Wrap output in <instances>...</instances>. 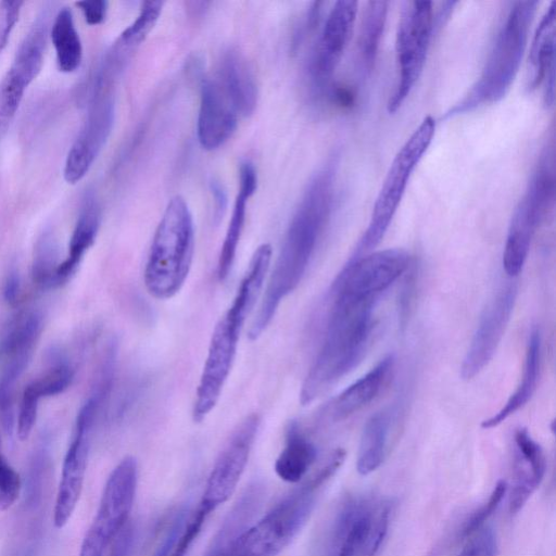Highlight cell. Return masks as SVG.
I'll use <instances>...</instances> for the list:
<instances>
[{
    "label": "cell",
    "mask_w": 556,
    "mask_h": 556,
    "mask_svg": "<svg viewBox=\"0 0 556 556\" xmlns=\"http://www.w3.org/2000/svg\"><path fill=\"white\" fill-rule=\"evenodd\" d=\"M22 1H0V52L7 46L10 34L18 20Z\"/></svg>",
    "instance_id": "39"
},
{
    "label": "cell",
    "mask_w": 556,
    "mask_h": 556,
    "mask_svg": "<svg viewBox=\"0 0 556 556\" xmlns=\"http://www.w3.org/2000/svg\"><path fill=\"white\" fill-rule=\"evenodd\" d=\"M554 146L547 144L517 203L507 230L503 251V268L516 277L522 270L533 236L554 206L555 169Z\"/></svg>",
    "instance_id": "7"
},
{
    "label": "cell",
    "mask_w": 556,
    "mask_h": 556,
    "mask_svg": "<svg viewBox=\"0 0 556 556\" xmlns=\"http://www.w3.org/2000/svg\"><path fill=\"white\" fill-rule=\"evenodd\" d=\"M29 83L12 66L0 80V140L7 134Z\"/></svg>",
    "instance_id": "33"
},
{
    "label": "cell",
    "mask_w": 556,
    "mask_h": 556,
    "mask_svg": "<svg viewBox=\"0 0 556 556\" xmlns=\"http://www.w3.org/2000/svg\"><path fill=\"white\" fill-rule=\"evenodd\" d=\"M249 199L247 194L238 191L217 262V277L220 281H224L231 271L244 226Z\"/></svg>",
    "instance_id": "32"
},
{
    "label": "cell",
    "mask_w": 556,
    "mask_h": 556,
    "mask_svg": "<svg viewBox=\"0 0 556 556\" xmlns=\"http://www.w3.org/2000/svg\"><path fill=\"white\" fill-rule=\"evenodd\" d=\"M238 113L217 80L204 78L201 84L197 134L205 150H215L233 135Z\"/></svg>",
    "instance_id": "17"
},
{
    "label": "cell",
    "mask_w": 556,
    "mask_h": 556,
    "mask_svg": "<svg viewBox=\"0 0 556 556\" xmlns=\"http://www.w3.org/2000/svg\"><path fill=\"white\" fill-rule=\"evenodd\" d=\"M376 302L330 296L321 343L301 388L302 405L317 400L363 359L375 328Z\"/></svg>",
    "instance_id": "2"
},
{
    "label": "cell",
    "mask_w": 556,
    "mask_h": 556,
    "mask_svg": "<svg viewBox=\"0 0 556 556\" xmlns=\"http://www.w3.org/2000/svg\"><path fill=\"white\" fill-rule=\"evenodd\" d=\"M334 181V163L325 166L309 181L286 231L261 305L251 323L250 339L256 340L263 333L280 303L305 275L330 216Z\"/></svg>",
    "instance_id": "1"
},
{
    "label": "cell",
    "mask_w": 556,
    "mask_h": 556,
    "mask_svg": "<svg viewBox=\"0 0 556 556\" xmlns=\"http://www.w3.org/2000/svg\"><path fill=\"white\" fill-rule=\"evenodd\" d=\"M91 430L75 426L73 440L66 451L56 493L53 521L62 528L71 518L83 490Z\"/></svg>",
    "instance_id": "19"
},
{
    "label": "cell",
    "mask_w": 556,
    "mask_h": 556,
    "mask_svg": "<svg viewBox=\"0 0 556 556\" xmlns=\"http://www.w3.org/2000/svg\"><path fill=\"white\" fill-rule=\"evenodd\" d=\"M434 27L432 2L405 3L396 31L397 81L387 104L390 114L395 113L403 105L419 79Z\"/></svg>",
    "instance_id": "8"
},
{
    "label": "cell",
    "mask_w": 556,
    "mask_h": 556,
    "mask_svg": "<svg viewBox=\"0 0 556 556\" xmlns=\"http://www.w3.org/2000/svg\"><path fill=\"white\" fill-rule=\"evenodd\" d=\"M394 418V408L388 407L375 413L366 421L361 435L356 462V468L361 475L371 473L386 459Z\"/></svg>",
    "instance_id": "24"
},
{
    "label": "cell",
    "mask_w": 556,
    "mask_h": 556,
    "mask_svg": "<svg viewBox=\"0 0 556 556\" xmlns=\"http://www.w3.org/2000/svg\"><path fill=\"white\" fill-rule=\"evenodd\" d=\"M542 338L538 327L529 333L520 381L503 407L481 422L483 429L495 428L522 408L535 392L541 368Z\"/></svg>",
    "instance_id": "23"
},
{
    "label": "cell",
    "mask_w": 556,
    "mask_h": 556,
    "mask_svg": "<svg viewBox=\"0 0 556 556\" xmlns=\"http://www.w3.org/2000/svg\"><path fill=\"white\" fill-rule=\"evenodd\" d=\"M50 37L59 70L64 73L76 71L81 63L83 46L70 9H60L55 14L50 26Z\"/></svg>",
    "instance_id": "30"
},
{
    "label": "cell",
    "mask_w": 556,
    "mask_h": 556,
    "mask_svg": "<svg viewBox=\"0 0 556 556\" xmlns=\"http://www.w3.org/2000/svg\"><path fill=\"white\" fill-rule=\"evenodd\" d=\"M358 2L337 1L326 17L309 62V74L317 88H325L352 39Z\"/></svg>",
    "instance_id": "16"
},
{
    "label": "cell",
    "mask_w": 556,
    "mask_h": 556,
    "mask_svg": "<svg viewBox=\"0 0 556 556\" xmlns=\"http://www.w3.org/2000/svg\"><path fill=\"white\" fill-rule=\"evenodd\" d=\"M21 280L17 269L12 268L9 270L3 288L4 300L9 304H15L20 298Z\"/></svg>",
    "instance_id": "44"
},
{
    "label": "cell",
    "mask_w": 556,
    "mask_h": 556,
    "mask_svg": "<svg viewBox=\"0 0 556 556\" xmlns=\"http://www.w3.org/2000/svg\"><path fill=\"white\" fill-rule=\"evenodd\" d=\"M207 516L200 505L193 510L181 511L153 556H186Z\"/></svg>",
    "instance_id": "31"
},
{
    "label": "cell",
    "mask_w": 556,
    "mask_h": 556,
    "mask_svg": "<svg viewBox=\"0 0 556 556\" xmlns=\"http://www.w3.org/2000/svg\"><path fill=\"white\" fill-rule=\"evenodd\" d=\"M388 7L387 1H368L362 11L357 49L365 72H370L375 66L386 27Z\"/></svg>",
    "instance_id": "29"
},
{
    "label": "cell",
    "mask_w": 556,
    "mask_h": 556,
    "mask_svg": "<svg viewBox=\"0 0 556 556\" xmlns=\"http://www.w3.org/2000/svg\"><path fill=\"white\" fill-rule=\"evenodd\" d=\"M132 541V528L125 525L115 539L110 556H128Z\"/></svg>",
    "instance_id": "43"
},
{
    "label": "cell",
    "mask_w": 556,
    "mask_h": 556,
    "mask_svg": "<svg viewBox=\"0 0 556 556\" xmlns=\"http://www.w3.org/2000/svg\"><path fill=\"white\" fill-rule=\"evenodd\" d=\"M211 191L214 199L213 219L215 224H218L227 208V193L223 185H220V182L216 180H213L211 182Z\"/></svg>",
    "instance_id": "42"
},
{
    "label": "cell",
    "mask_w": 556,
    "mask_h": 556,
    "mask_svg": "<svg viewBox=\"0 0 556 556\" xmlns=\"http://www.w3.org/2000/svg\"><path fill=\"white\" fill-rule=\"evenodd\" d=\"M20 491V475L9 464L0 450V511L8 509L15 503Z\"/></svg>",
    "instance_id": "36"
},
{
    "label": "cell",
    "mask_w": 556,
    "mask_h": 556,
    "mask_svg": "<svg viewBox=\"0 0 556 556\" xmlns=\"http://www.w3.org/2000/svg\"><path fill=\"white\" fill-rule=\"evenodd\" d=\"M317 458V447L296 421L289 424L285 444L276 462L277 476L290 483L300 482Z\"/></svg>",
    "instance_id": "25"
},
{
    "label": "cell",
    "mask_w": 556,
    "mask_h": 556,
    "mask_svg": "<svg viewBox=\"0 0 556 556\" xmlns=\"http://www.w3.org/2000/svg\"><path fill=\"white\" fill-rule=\"evenodd\" d=\"M435 126L434 118L426 116L395 154L376 198L367 228L350 260L370 253L383 239L415 168L433 140Z\"/></svg>",
    "instance_id": "6"
},
{
    "label": "cell",
    "mask_w": 556,
    "mask_h": 556,
    "mask_svg": "<svg viewBox=\"0 0 556 556\" xmlns=\"http://www.w3.org/2000/svg\"><path fill=\"white\" fill-rule=\"evenodd\" d=\"M76 5L79 7L89 25H99L105 18L108 2L104 0L78 1Z\"/></svg>",
    "instance_id": "40"
},
{
    "label": "cell",
    "mask_w": 556,
    "mask_h": 556,
    "mask_svg": "<svg viewBox=\"0 0 556 556\" xmlns=\"http://www.w3.org/2000/svg\"><path fill=\"white\" fill-rule=\"evenodd\" d=\"M260 422L258 415L251 414L231 432L213 465L199 503L206 514L214 511L235 492L248 464Z\"/></svg>",
    "instance_id": "13"
},
{
    "label": "cell",
    "mask_w": 556,
    "mask_h": 556,
    "mask_svg": "<svg viewBox=\"0 0 556 556\" xmlns=\"http://www.w3.org/2000/svg\"><path fill=\"white\" fill-rule=\"evenodd\" d=\"M344 456L343 450H336L318 471L240 534L230 556H277L306 523L319 489L340 468Z\"/></svg>",
    "instance_id": "3"
},
{
    "label": "cell",
    "mask_w": 556,
    "mask_h": 556,
    "mask_svg": "<svg viewBox=\"0 0 556 556\" xmlns=\"http://www.w3.org/2000/svg\"><path fill=\"white\" fill-rule=\"evenodd\" d=\"M394 364L393 354L384 356L367 374L333 399L328 407L327 416L332 421H341L370 404L392 377Z\"/></svg>",
    "instance_id": "21"
},
{
    "label": "cell",
    "mask_w": 556,
    "mask_h": 556,
    "mask_svg": "<svg viewBox=\"0 0 556 556\" xmlns=\"http://www.w3.org/2000/svg\"><path fill=\"white\" fill-rule=\"evenodd\" d=\"M137 480L136 459L132 456L124 457L108 478L97 515L84 538L78 556H103L128 520Z\"/></svg>",
    "instance_id": "10"
},
{
    "label": "cell",
    "mask_w": 556,
    "mask_h": 556,
    "mask_svg": "<svg viewBox=\"0 0 556 556\" xmlns=\"http://www.w3.org/2000/svg\"><path fill=\"white\" fill-rule=\"evenodd\" d=\"M224 93L238 114L251 115L257 103V87L244 56L237 50H228L219 67V80Z\"/></svg>",
    "instance_id": "22"
},
{
    "label": "cell",
    "mask_w": 556,
    "mask_h": 556,
    "mask_svg": "<svg viewBox=\"0 0 556 556\" xmlns=\"http://www.w3.org/2000/svg\"><path fill=\"white\" fill-rule=\"evenodd\" d=\"M457 556H495L497 540L492 528H480Z\"/></svg>",
    "instance_id": "38"
},
{
    "label": "cell",
    "mask_w": 556,
    "mask_h": 556,
    "mask_svg": "<svg viewBox=\"0 0 556 556\" xmlns=\"http://www.w3.org/2000/svg\"><path fill=\"white\" fill-rule=\"evenodd\" d=\"M556 2L552 1L535 29L526 64L529 91L543 85L544 103L553 105L555 96Z\"/></svg>",
    "instance_id": "18"
},
{
    "label": "cell",
    "mask_w": 556,
    "mask_h": 556,
    "mask_svg": "<svg viewBox=\"0 0 556 556\" xmlns=\"http://www.w3.org/2000/svg\"><path fill=\"white\" fill-rule=\"evenodd\" d=\"M507 491V483L505 480H500L492 493L488 502H485L478 510H476L471 517L466 522L464 528V535H469L482 528L484 521L489 519V517L494 513L500 503L502 502L505 493Z\"/></svg>",
    "instance_id": "37"
},
{
    "label": "cell",
    "mask_w": 556,
    "mask_h": 556,
    "mask_svg": "<svg viewBox=\"0 0 556 556\" xmlns=\"http://www.w3.org/2000/svg\"><path fill=\"white\" fill-rule=\"evenodd\" d=\"M59 256L55 240L50 235H45L38 241L31 265V276L35 285L42 289L58 287L56 271Z\"/></svg>",
    "instance_id": "35"
},
{
    "label": "cell",
    "mask_w": 556,
    "mask_h": 556,
    "mask_svg": "<svg viewBox=\"0 0 556 556\" xmlns=\"http://www.w3.org/2000/svg\"><path fill=\"white\" fill-rule=\"evenodd\" d=\"M410 265L402 249L370 252L349 260L330 288V296L352 300H378Z\"/></svg>",
    "instance_id": "11"
},
{
    "label": "cell",
    "mask_w": 556,
    "mask_h": 556,
    "mask_svg": "<svg viewBox=\"0 0 556 556\" xmlns=\"http://www.w3.org/2000/svg\"><path fill=\"white\" fill-rule=\"evenodd\" d=\"M271 261V247L261 244L252 255L227 313L245 324L264 287Z\"/></svg>",
    "instance_id": "27"
},
{
    "label": "cell",
    "mask_w": 556,
    "mask_h": 556,
    "mask_svg": "<svg viewBox=\"0 0 556 556\" xmlns=\"http://www.w3.org/2000/svg\"><path fill=\"white\" fill-rule=\"evenodd\" d=\"M539 4L532 0L513 4L480 76L468 92L445 113V118L496 103L506 96L519 72Z\"/></svg>",
    "instance_id": "4"
},
{
    "label": "cell",
    "mask_w": 556,
    "mask_h": 556,
    "mask_svg": "<svg viewBox=\"0 0 556 556\" xmlns=\"http://www.w3.org/2000/svg\"><path fill=\"white\" fill-rule=\"evenodd\" d=\"M516 446L514 482L509 495L510 514L518 513L541 484L546 471V458L541 445L527 429L515 431Z\"/></svg>",
    "instance_id": "20"
},
{
    "label": "cell",
    "mask_w": 556,
    "mask_h": 556,
    "mask_svg": "<svg viewBox=\"0 0 556 556\" xmlns=\"http://www.w3.org/2000/svg\"><path fill=\"white\" fill-rule=\"evenodd\" d=\"M163 5V1H144L137 18L124 29L115 46L131 54L134 49L140 46L153 29Z\"/></svg>",
    "instance_id": "34"
},
{
    "label": "cell",
    "mask_w": 556,
    "mask_h": 556,
    "mask_svg": "<svg viewBox=\"0 0 556 556\" xmlns=\"http://www.w3.org/2000/svg\"><path fill=\"white\" fill-rule=\"evenodd\" d=\"M244 325L226 313L216 324L195 391L192 417L200 422L214 409L228 379Z\"/></svg>",
    "instance_id": "12"
},
{
    "label": "cell",
    "mask_w": 556,
    "mask_h": 556,
    "mask_svg": "<svg viewBox=\"0 0 556 556\" xmlns=\"http://www.w3.org/2000/svg\"><path fill=\"white\" fill-rule=\"evenodd\" d=\"M391 510L387 498H350L334 520L329 556H376L387 535Z\"/></svg>",
    "instance_id": "9"
},
{
    "label": "cell",
    "mask_w": 556,
    "mask_h": 556,
    "mask_svg": "<svg viewBox=\"0 0 556 556\" xmlns=\"http://www.w3.org/2000/svg\"><path fill=\"white\" fill-rule=\"evenodd\" d=\"M100 225L99 206L92 195L86 198L70 240L66 258L56 271V285L66 282L77 270L84 255L93 244Z\"/></svg>",
    "instance_id": "26"
},
{
    "label": "cell",
    "mask_w": 556,
    "mask_h": 556,
    "mask_svg": "<svg viewBox=\"0 0 556 556\" xmlns=\"http://www.w3.org/2000/svg\"><path fill=\"white\" fill-rule=\"evenodd\" d=\"M257 187V175L255 167L250 162H244L239 170V192L247 194L249 198L253 195Z\"/></svg>",
    "instance_id": "41"
},
{
    "label": "cell",
    "mask_w": 556,
    "mask_h": 556,
    "mask_svg": "<svg viewBox=\"0 0 556 556\" xmlns=\"http://www.w3.org/2000/svg\"><path fill=\"white\" fill-rule=\"evenodd\" d=\"M114 117L110 87H96L87 119L65 160L64 178L68 184L78 182L88 173L112 131Z\"/></svg>",
    "instance_id": "15"
},
{
    "label": "cell",
    "mask_w": 556,
    "mask_h": 556,
    "mask_svg": "<svg viewBox=\"0 0 556 556\" xmlns=\"http://www.w3.org/2000/svg\"><path fill=\"white\" fill-rule=\"evenodd\" d=\"M73 377V368L66 361L61 358L54 362L45 374L25 387L18 415L25 420L36 419L39 401L62 393L70 387Z\"/></svg>",
    "instance_id": "28"
},
{
    "label": "cell",
    "mask_w": 556,
    "mask_h": 556,
    "mask_svg": "<svg viewBox=\"0 0 556 556\" xmlns=\"http://www.w3.org/2000/svg\"><path fill=\"white\" fill-rule=\"evenodd\" d=\"M194 226L186 200L172 198L155 229L143 280L155 299L173 298L184 286L193 260Z\"/></svg>",
    "instance_id": "5"
},
{
    "label": "cell",
    "mask_w": 556,
    "mask_h": 556,
    "mask_svg": "<svg viewBox=\"0 0 556 556\" xmlns=\"http://www.w3.org/2000/svg\"><path fill=\"white\" fill-rule=\"evenodd\" d=\"M517 286L503 287L483 309L460 366L464 380L479 375L493 358L515 307Z\"/></svg>",
    "instance_id": "14"
}]
</instances>
